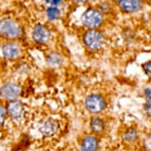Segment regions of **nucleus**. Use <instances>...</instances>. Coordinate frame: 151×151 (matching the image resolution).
Listing matches in <instances>:
<instances>
[{"label":"nucleus","mask_w":151,"mask_h":151,"mask_svg":"<svg viewBox=\"0 0 151 151\" xmlns=\"http://www.w3.org/2000/svg\"><path fill=\"white\" fill-rule=\"evenodd\" d=\"M0 53L8 60H17L22 57V47L17 42L8 40L3 43L1 48H0Z\"/></svg>","instance_id":"obj_7"},{"label":"nucleus","mask_w":151,"mask_h":151,"mask_svg":"<svg viewBox=\"0 0 151 151\" xmlns=\"http://www.w3.org/2000/svg\"><path fill=\"white\" fill-rule=\"evenodd\" d=\"M82 24L88 29H100L103 24V15L96 8H88L82 14Z\"/></svg>","instance_id":"obj_4"},{"label":"nucleus","mask_w":151,"mask_h":151,"mask_svg":"<svg viewBox=\"0 0 151 151\" xmlns=\"http://www.w3.org/2000/svg\"><path fill=\"white\" fill-rule=\"evenodd\" d=\"M8 120V115H6V108L3 105H0V127L4 126V124Z\"/></svg>","instance_id":"obj_18"},{"label":"nucleus","mask_w":151,"mask_h":151,"mask_svg":"<svg viewBox=\"0 0 151 151\" xmlns=\"http://www.w3.org/2000/svg\"><path fill=\"white\" fill-rule=\"evenodd\" d=\"M106 127V122L105 120L100 116H93L91 120H89V129H91L92 134L94 135H100L105 131Z\"/></svg>","instance_id":"obj_12"},{"label":"nucleus","mask_w":151,"mask_h":151,"mask_svg":"<svg viewBox=\"0 0 151 151\" xmlns=\"http://www.w3.org/2000/svg\"><path fill=\"white\" fill-rule=\"evenodd\" d=\"M70 1H73L76 4H86L88 0H70Z\"/></svg>","instance_id":"obj_23"},{"label":"nucleus","mask_w":151,"mask_h":151,"mask_svg":"<svg viewBox=\"0 0 151 151\" xmlns=\"http://www.w3.org/2000/svg\"><path fill=\"white\" fill-rule=\"evenodd\" d=\"M124 38H125L126 42H132L135 39V33L132 30H130V29H126L124 32Z\"/></svg>","instance_id":"obj_19"},{"label":"nucleus","mask_w":151,"mask_h":151,"mask_svg":"<svg viewBox=\"0 0 151 151\" xmlns=\"http://www.w3.org/2000/svg\"><path fill=\"white\" fill-rule=\"evenodd\" d=\"M97 10L100 12L102 15H108L111 12H112V5L108 1H101L100 4L97 5Z\"/></svg>","instance_id":"obj_17"},{"label":"nucleus","mask_w":151,"mask_h":151,"mask_svg":"<svg viewBox=\"0 0 151 151\" xmlns=\"http://www.w3.org/2000/svg\"><path fill=\"white\" fill-rule=\"evenodd\" d=\"M22 94V86L14 81H8L0 86V97L5 101H15Z\"/></svg>","instance_id":"obj_5"},{"label":"nucleus","mask_w":151,"mask_h":151,"mask_svg":"<svg viewBox=\"0 0 151 151\" xmlns=\"http://www.w3.org/2000/svg\"><path fill=\"white\" fill-rule=\"evenodd\" d=\"M112 1H113V3H116V4H117V1H119V0H112Z\"/></svg>","instance_id":"obj_24"},{"label":"nucleus","mask_w":151,"mask_h":151,"mask_svg":"<svg viewBox=\"0 0 151 151\" xmlns=\"http://www.w3.org/2000/svg\"><path fill=\"white\" fill-rule=\"evenodd\" d=\"M45 60L50 67H60V65L64 63L63 55L60 53H58V52H50V53H48Z\"/></svg>","instance_id":"obj_13"},{"label":"nucleus","mask_w":151,"mask_h":151,"mask_svg":"<svg viewBox=\"0 0 151 151\" xmlns=\"http://www.w3.org/2000/svg\"><path fill=\"white\" fill-rule=\"evenodd\" d=\"M24 35L23 27L14 18H3L0 19V37L5 40L15 42L22 39Z\"/></svg>","instance_id":"obj_1"},{"label":"nucleus","mask_w":151,"mask_h":151,"mask_svg":"<svg viewBox=\"0 0 151 151\" xmlns=\"http://www.w3.org/2000/svg\"><path fill=\"white\" fill-rule=\"evenodd\" d=\"M142 69H144L145 74L147 76V77H150V74H151V62H150V60H147L146 63L142 64Z\"/></svg>","instance_id":"obj_20"},{"label":"nucleus","mask_w":151,"mask_h":151,"mask_svg":"<svg viewBox=\"0 0 151 151\" xmlns=\"http://www.w3.org/2000/svg\"><path fill=\"white\" fill-rule=\"evenodd\" d=\"M117 6L120 8L121 12L126 14H135L142 10L144 1L142 0H119L117 1Z\"/></svg>","instance_id":"obj_10"},{"label":"nucleus","mask_w":151,"mask_h":151,"mask_svg":"<svg viewBox=\"0 0 151 151\" xmlns=\"http://www.w3.org/2000/svg\"><path fill=\"white\" fill-rule=\"evenodd\" d=\"M6 115L13 122L20 124L25 117V106L20 101H9L6 105Z\"/></svg>","instance_id":"obj_6"},{"label":"nucleus","mask_w":151,"mask_h":151,"mask_svg":"<svg viewBox=\"0 0 151 151\" xmlns=\"http://www.w3.org/2000/svg\"><path fill=\"white\" fill-rule=\"evenodd\" d=\"M82 42L87 49L96 52L102 49L106 44V35L98 29H88L83 33Z\"/></svg>","instance_id":"obj_2"},{"label":"nucleus","mask_w":151,"mask_h":151,"mask_svg":"<svg viewBox=\"0 0 151 151\" xmlns=\"http://www.w3.org/2000/svg\"><path fill=\"white\" fill-rule=\"evenodd\" d=\"M124 141L126 144H134L136 142V140L139 139V130L137 127L135 126H131L129 129H126V131L124 132Z\"/></svg>","instance_id":"obj_14"},{"label":"nucleus","mask_w":151,"mask_h":151,"mask_svg":"<svg viewBox=\"0 0 151 151\" xmlns=\"http://www.w3.org/2000/svg\"><path fill=\"white\" fill-rule=\"evenodd\" d=\"M142 146H144V149H145L146 151H150V136H149V135H147V137L144 140Z\"/></svg>","instance_id":"obj_22"},{"label":"nucleus","mask_w":151,"mask_h":151,"mask_svg":"<svg viewBox=\"0 0 151 151\" xmlns=\"http://www.w3.org/2000/svg\"><path fill=\"white\" fill-rule=\"evenodd\" d=\"M48 6H59L63 3V0H45Z\"/></svg>","instance_id":"obj_21"},{"label":"nucleus","mask_w":151,"mask_h":151,"mask_svg":"<svg viewBox=\"0 0 151 151\" xmlns=\"http://www.w3.org/2000/svg\"><path fill=\"white\" fill-rule=\"evenodd\" d=\"M45 17L49 22H55L62 17V12H60L59 6H47L45 8Z\"/></svg>","instance_id":"obj_15"},{"label":"nucleus","mask_w":151,"mask_h":151,"mask_svg":"<svg viewBox=\"0 0 151 151\" xmlns=\"http://www.w3.org/2000/svg\"><path fill=\"white\" fill-rule=\"evenodd\" d=\"M50 30L48 27H45L43 24H37L33 28L32 32V39L37 44H47L50 39Z\"/></svg>","instance_id":"obj_8"},{"label":"nucleus","mask_w":151,"mask_h":151,"mask_svg":"<svg viewBox=\"0 0 151 151\" xmlns=\"http://www.w3.org/2000/svg\"><path fill=\"white\" fill-rule=\"evenodd\" d=\"M147 1H150V0H147Z\"/></svg>","instance_id":"obj_25"},{"label":"nucleus","mask_w":151,"mask_h":151,"mask_svg":"<svg viewBox=\"0 0 151 151\" xmlns=\"http://www.w3.org/2000/svg\"><path fill=\"white\" fill-rule=\"evenodd\" d=\"M38 130H39L40 135L44 136V137H53L58 134L59 124L54 119H45L39 124Z\"/></svg>","instance_id":"obj_9"},{"label":"nucleus","mask_w":151,"mask_h":151,"mask_svg":"<svg viewBox=\"0 0 151 151\" xmlns=\"http://www.w3.org/2000/svg\"><path fill=\"white\" fill-rule=\"evenodd\" d=\"M100 150V139L97 135L89 134L82 139L79 144V151H98Z\"/></svg>","instance_id":"obj_11"},{"label":"nucleus","mask_w":151,"mask_h":151,"mask_svg":"<svg viewBox=\"0 0 151 151\" xmlns=\"http://www.w3.org/2000/svg\"><path fill=\"white\" fill-rule=\"evenodd\" d=\"M84 107L91 115H100L107 108L106 98L100 93L88 94L84 100Z\"/></svg>","instance_id":"obj_3"},{"label":"nucleus","mask_w":151,"mask_h":151,"mask_svg":"<svg viewBox=\"0 0 151 151\" xmlns=\"http://www.w3.org/2000/svg\"><path fill=\"white\" fill-rule=\"evenodd\" d=\"M144 97H145V112L150 117V108H151V87L146 86L144 89Z\"/></svg>","instance_id":"obj_16"}]
</instances>
